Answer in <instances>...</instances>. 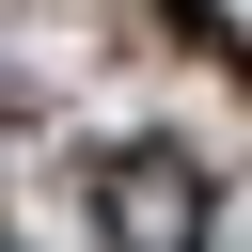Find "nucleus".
Masks as SVG:
<instances>
[{
  "label": "nucleus",
  "instance_id": "f257e3e1",
  "mask_svg": "<svg viewBox=\"0 0 252 252\" xmlns=\"http://www.w3.org/2000/svg\"><path fill=\"white\" fill-rule=\"evenodd\" d=\"M79 220H94V236H126V252H189V236H220V173H205L189 142L126 126V142H94V158H79Z\"/></svg>",
  "mask_w": 252,
  "mask_h": 252
}]
</instances>
